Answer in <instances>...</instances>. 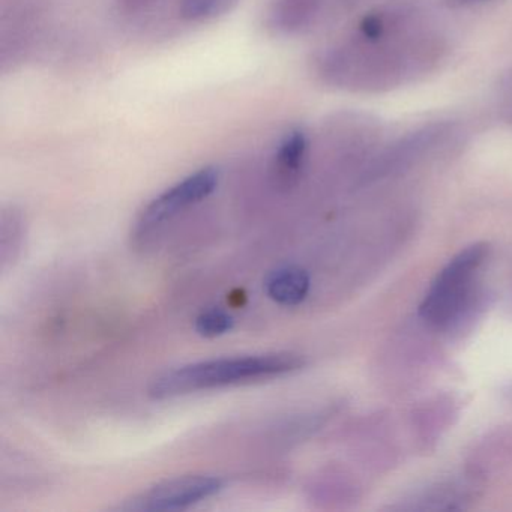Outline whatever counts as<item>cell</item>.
I'll use <instances>...</instances> for the list:
<instances>
[{
  "instance_id": "obj_3",
  "label": "cell",
  "mask_w": 512,
  "mask_h": 512,
  "mask_svg": "<svg viewBox=\"0 0 512 512\" xmlns=\"http://www.w3.org/2000/svg\"><path fill=\"white\" fill-rule=\"evenodd\" d=\"M220 178L217 167H205L167 188L140 212L136 223L137 235L145 238V235L166 226L182 212L208 199L217 190Z\"/></svg>"
},
{
  "instance_id": "obj_8",
  "label": "cell",
  "mask_w": 512,
  "mask_h": 512,
  "mask_svg": "<svg viewBox=\"0 0 512 512\" xmlns=\"http://www.w3.org/2000/svg\"><path fill=\"white\" fill-rule=\"evenodd\" d=\"M239 0H178L179 19L187 23H206L226 16Z\"/></svg>"
},
{
  "instance_id": "obj_2",
  "label": "cell",
  "mask_w": 512,
  "mask_h": 512,
  "mask_svg": "<svg viewBox=\"0 0 512 512\" xmlns=\"http://www.w3.org/2000/svg\"><path fill=\"white\" fill-rule=\"evenodd\" d=\"M487 253V245H472L458 253L440 271L419 307L422 319L437 328H443L460 316L469 302L479 268Z\"/></svg>"
},
{
  "instance_id": "obj_7",
  "label": "cell",
  "mask_w": 512,
  "mask_h": 512,
  "mask_svg": "<svg viewBox=\"0 0 512 512\" xmlns=\"http://www.w3.org/2000/svg\"><path fill=\"white\" fill-rule=\"evenodd\" d=\"M265 290L272 301L286 307H295L307 298L310 292V277L299 266H281L269 272Z\"/></svg>"
},
{
  "instance_id": "obj_10",
  "label": "cell",
  "mask_w": 512,
  "mask_h": 512,
  "mask_svg": "<svg viewBox=\"0 0 512 512\" xmlns=\"http://www.w3.org/2000/svg\"><path fill=\"white\" fill-rule=\"evenodd\" d=\"M167 0H112L113 8L128 22H143L161 10Z\"/></svg>"
},
{
  "instance_id": "obj_4",
  "label": "cell",
  "mask_w": 512,
  "mask_h": 512,
  "mask_svg": "<svg viewBox=\"0 0 512 512\" xmlns=\"http://www.w3.org/2000/svg\"><path fill=\"white\" fill-rule=\"evenodd\" d=\"M224 481L212 475H187L158 482L134 499L128 500L122 509L128 511H179L220 493Z\"/></svg>"
},
{
  "instance_id": "obj_6",
  "label": "cell",
  "mask_w": 512,
  "mask_h": 512,
  "mask_svg": "<svg viewBox=\"0 0 512 512\" xmlns=\"http://www.w3.org/2000/svg\"><path fill=\"white\" fill-rule=\"evenodd\" d=\"M325 0H269L265 26L275 37H295L319 19Z\"/></svg>"
},
{
  "instance_id": "obj_5",
  "label": "cell",
  "mask_w": 512,
  "mask_h": 512,
  "mask_svg": "<svg viewBox=\"0 0 512 512\" xmlns=\"http://www.w3.org/2000/svg\"><path fill=\"white\" fill-rule=\"evenodd\" d=\"M308 137L302 130H292L281 137L269 161V182L277 191L296 187L308 158Z\"/></svg>"
},
{
  "instance_id": "obj_1",
  "label": "cell",
  "mask_w": 512,
  "mask_h": 512,
  "mask_svg": "<svg viewBox=\"0 0 512 512\" xmlns=\"http://www.w3.org/2000/svg\"><path fill=\"white\" fill-rule=\"evenodd\" d=\"M304 367V356L290 352L208 359L160 374L152 380L148 392L155 400H167L193 392L274 379Z\"/></svg>"
},
{
  "instance_id": "obj_9",
  "label": "cell",
  "mask_w": 512,
  "mask_h": 512,
  "mask_svg": "<svg viewBox=\"0 0 512 512\" xmlns=\"http://www.w3.org/2000/svg\"><path fill=\"white\" fill-rule=\"evenodd\" d=\"M235 320L227 311L221 308H209L197 316L194 328L196 332L205 338L221 337L232 331Z\"/></svg>"
}]
</instances>
